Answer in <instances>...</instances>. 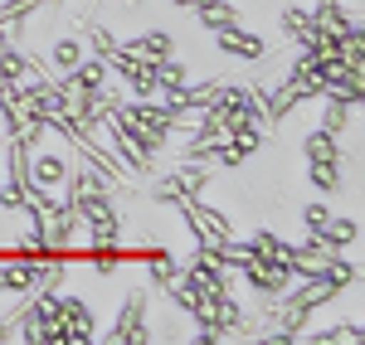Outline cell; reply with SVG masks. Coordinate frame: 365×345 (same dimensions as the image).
<instances>
[{"label":"cell","mask_w":365,"mask_h":345,"mask_svg":"<svg viewBox=\"0 0 365 345\" xmlns=\"http://www.w3.org/2000/svg\"><path fill=\"white\" fill-rule=\"evenodd\" d=\"M103 341L113 345H146L151 341V317H146V287L127 292V302H122V312H117V326L103 336Z\"/></svg>","instance_id":"6da1fadb"},{"label":"cell","mask_w":365,"mask_h":345,"mask_svg":"<svg viewBox=\"0 0 365 345\" xmlns=\"http://www.w3.org/2000/svg\"><path fill=\"white\" fill-rule=\"evenodd\" d=\"M54 317H58V326H63V341H68V345H88V341H98V326H93V307H88L83 297H63V292H58Z\"/></svg>","instance_id":"7a4b0ae2"},{"label":"cell","mask_w":365,"mask_h":345,"mask_svg":"<svg viewBox=\"0 0 365 345\" xmlns=\"http://www.w3.org/2000/svg\"><path fill=\"white\" fill-rule=\"evenodd\" d=\"M215 49H220L225 58L258 63V58H268V39L253 34V29H244V25H229V29H215Z\"/></svg>","instance_id":"3957f363"},{"label":"cell","mask_w":365,"mask_h":345,"mask_svg":"<svg viewBox=\"0 0 365 345\" xmlns=\"http://www.w3.org/2000/svg\"><path fill=\"white\" fill-rule=\"evenodd\" d=\"M122 54L141 58V63H156V58H166L170 49H175V39H170L166 29H146V34H137V39H127V44H117Z\"/></svg>","instance_id":"277c9868"},{"label":"cell","mask_w":365,"mask_h":345,"mask_svg":"<svg viewBox=\"0 0 365 345\" xmlns=\"http://www.w3.org/2000/svg\"><path fill=\"white\" fill-rule=\"evenodd\" d=\"M63 175H68V156H63V151H39V156H29V180H34V185L58 190Z\"/></svg>","instance_id":"5b68a950"},{"label":"cell","mask_w":365,"mask_h":345,"mask_svg":"<svg viewBox=\"0 0 365 345\" xmlns=\"http://www.w3.org/2000/svg\"><path fill=\"white\" fill-rule=\"evenodd\" d=\"M190 10H195V20L210 29V34H215V29H229V25H244L239 5H229V0H195Z\"/></svg>","instance_id":"8992f818"},{"label":"cell","mask_w":365,"mask_h":345,"mask_svg":"<svg viewBox=\"0 0 365 345\" xmlns=\"http://www.w3.org/2000/svg\"><path fill=\"white\" fill-rule=\"evenodd\" d=\"M322 248H331V253H346V243H356L361 238V224L356 219H346V214H331L327 224H322V233H312Z\"/></svg>","instance_id":"52a82bcc"},{"label":"cell","mask_w":365,"mask_h":345,"mask_svg":"<svg viewBox=\"0 0 365 345\" xmlns=\"http://www.w3.org/2000/svg\"><path fill=\"white\" fill-rule=\"evenodd\" d=\"M34 10H44V0H5V5H0V29H5L10 39H20V29H25V20Z\"/></svg>","instance_id":"ba28073f"},{"label":"cell","mask_w":365,"mask_h":345,"mask_svg":"<svg viewBox=\"0 0 365 345\" xmlns=\"http://www.w3.org/2000/svg\"><path fill=\"white\" fill-rule=\"evenodd\" d=\"M83 54H88L83 39H78V34H63V39H54V49H49V63H54L58 73H68V68H78Z\"/></svg>","instance_id":"9c48e42d"},{"label":"cell","mask_w":365,"mask_h":345,"mask_svg":"<svg viewBox=\"0 0 365 345\" xmlns=\"http://www.w3.org/2000/svg\"><path fill=\"white\" fill-rule=\"evenodd\" d=\"M307 180L322 190V195H336L346 175H341V161H307Z\"/></svg>","instance_id":"30bf717a"},{"label":"cell","mask_w":365,"mask_h":345,"mask_svg":"<svg viewBox=\"0 0 365 345\" xmlns=\"http://www.w3.org/2000/svg\"><path fill=\"white\" fill-rule=\"evenodd\" d=\"M302 156L307 161H341V146H336V137L331 132H307V142H302Z\"/></svg>","instance_id":"8fae6325"},{"label":"cell","mask_w":365,"mask_h":345,"mask_svg":"<svg viewBox=\"0 0 365 345\" xmlns=\"http://www.w3.org/2000/svg\"><path fill=\"white\" fill-rule=\"evenodd\" d=\"M151 78H156V92H166V87H180V83H190V73H185V63H175L170 54L151 63Z\"/></svg>","instance_id":"7c38bea8"},{"label":"cell","mask_w":365,"mask_h":345,"mask_svg":"<svg viewBox=\"0 0 365 345\" xmlns=\"http://www.w3.org/2000/svg\"><path fill=\"white\" fill-rule=\"evenodd\" d=\"M302 336H307V331H302ZM361 336H365V331H361V321H341V326H327V331H312L307 341H312V345H341V341H351V345H356Z\"/></svg>","instance_id":"4fadbf2b"},{"label":"cell","mask_w":365,"mask_h":345,"mask_svg":"<svg viewBox=\"0 0 365 345\" xmlns=\"http://www.w3.org/2000/svg\"><path fill=\"white\" fill-rule=\"evenodd\" d=\"M68 78H73L78 87H108V63L83 54V58H78V68H68Z\"/></svg>","instance_id":"5bb4252c"},{"label":"cell","mask_w":365,"mask_h":345,"mask_svg":"<svg viewBox=\"0 0 365 345\" xmlns=\"http://www.w3.org/2000/svg\"><path fill=\"white\" fill-rule=\"evenodd\" d=\"M83 44L93 49V58H108V54L117 49V44H122V39H117V34H113L108 25H88V29H83Z\"/></svg>","instance_id":"9a60e30c"},{"label":"cell","mask_w":365,"mask_h":345,"mask_svg":"<svg viewBox=\"0 0 365 345\" xmlns=\"http://www.w3.org/2000/svg\"><path fill=\"white\" fill-rule=\"evenodd\" d=\"M346 122H351V102H341V97H331V92H327V112H322V132H331V137H341V132H346Z\"/></svg>","instance_id":"2e32d148"},{"label":"cell","mask_w":365,"mask_h":345,"mask_svg":"<svg viewBox=\"0 0 365 345\" xmlns=\"http://www.w3.org/2000/svg\"><path fill=\"white\" fill-rule=\"evenodd\" d=\"M278 20H282V34H287V39H297V34L312 25V10H307V5H297V0H287Z\"/></svg>","instance_id":"e0dca14e"},{"label":"cell","mask_w":365,"mask_h":345,"mask_svg":"<svg viewBox=\"0 0 365 345\" xmlns=\"http://www.w3.org/2000/svg\"><path fill=\"white\" fill-rule=\"evenodd\" d=\"M327 219H331V209H327V204H302V229H307V233H322Z\"/></svg>","instance_id":"ac0fdd59"},{"label":"cell","mask_w":365,"mask_h":345,"mask_svg":"<svg viewBox=\"0 0 365 345\" xmlns=\"http://www.w3.org/2000/svg\"><path fill=\"white\" fill-rule=\"evenodd\" d=\"M15 312H20V307H15ZM15 312H10V317H0V341H10V336H15Z\"/></svg>","instance_id":"d6986e66"},{"label":"cell","mask_w":365,"mask_h":345,"mask_svg":"<svg viewBox=\"0 0 365 345\" xmlns=\"http://www.w3.org/2000/svg\"><path fill=\"white\" fill-rule=\"evenodd\" d=\"M170 5H175V10H190V5H195V0H170Z\"/></svg>","instance_id":"ffe728a7"}]
</instances>
